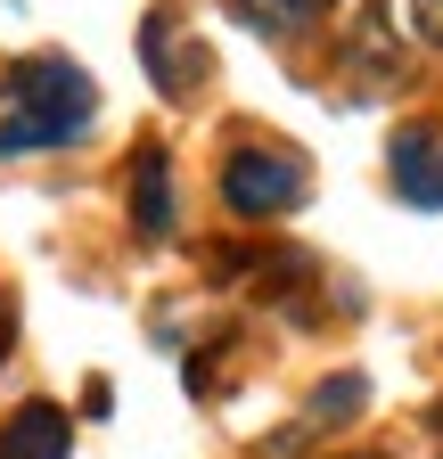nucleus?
I'll return each mask as SVG.
<instances>
[{"mask_svg":"<svg viewBox=\"0 0 443 459\" xmlns=\"http://www.w3.org/2000/svg\"><path fill=\"white\" fill-rule=\"evenodd\" d=\"M132 221L148 230V238L173 230V164H164L156 148H140V172H132Z\"/></svg>","mask_w":443,"mask_h":459,"instance_id":"423d86ee","label":"nucleus"},{"mask_svg":"<svg viewBox=\"0 0 443 459\" xmlns=\"http://www.w3.org/2000/svg\"><path fill=\"white\" fill-rule=\"evenodd\" d=\"M411 25H419V41H443V0H411Z\"/></svg>","mask_w":443,"mask_h":459,"instance_id":"1a4fd4ad","label":"nucleus"},{"mask_svg":"<svg viewBox=\"0 0 443 459\" xmlns=\"http://www.w3.org/2000/svg\"><path fill=\"white\" fill-rule=\"evenodd\" d=\"M353 402H361V377H328V385L312 394V411H320V419H337V411H353Z\"/></svg>","mask_w":443,"mask_h":459,"instance_id":"6e6552de","label":"nucleus"},{"mask_svg":"<svg viewBox=\"0 0 443 459\" xmlns=\"http://www.w3.org/2000/svg\"><path fill=\"white\" fill-rule=\"evenodd\" d=\"M140 57H148L156 91H173V99H181V91L197 82V66H205V57H197V49H189L173 25H164V17H148V33H140Z\"/></svg>","mask_w":443,"mask_h":459,"instance_id":"39448f33","label":"nucleus"},{"mask_svg":"<svg viewBox=\"0 0 443 459\" xmlns=\"http://www.w3.org/2000/svg\"><path fill=\"white\" fill-rule=\"evenodd\" d=\"M304 189H312L304 156H288V148H239L222 164V205L230 213H288Z\"/></svg>","mask_w":443,"mask_h":459,"instance_id":"f03ea898","label":"nucleus"},{"mask_svg":"<svg viewBox=\"0 0 443 459\" xmlns=\"http://www.w3.org/2000/svg\"><path fill=\"white\" fill-rule=\"evenodd\" d=\"M395 197L443 213V124H411V132H395Z\"/></svg>","mask_w":443,"mask_h":459,"instance_id":"7ed1b4c3","label":"nucleus"},{"mask_svg":"<svg viewBox=\"0 0 443 459\" xmlns=\"http://www.w3.org/2000/svg\"><path fill=\"white\" fill-rule=\"evenodd\" d=\"M66 443H74V427H66L58 402H25V411L0 427V459H66Z\"/></svg>","mask_w":443,"mask_h":459,"instance_id":"20e7f679","label":"nucleus"},{"mask_svg":"<svg viewBox=\"0 0 443 459\" xmlns=\"http://www.w3.org/2000/svg\"><path fill=\"white\" fill-rule=\"evenodd\" d=\"M9 115H0V156H25V148H66L91 132V74L74 57H25L17 82H9Z\"/></svg>","mask_w":443,"mask_h":459,"instance_id":"f257e3e1","label":"nucleus"},{"mask_svg":"<svg viewBox=\"0 0 443 459\" xmlns=\"http://www.w3.org/2000/svg\"><path fill=\"white\" fill-rule=\"evenodd\" d=\"M230 9L255 25V33H304L312 17H328L337 0H230Z\"/></svg>","mask_w":443,"mask_h":459,"instance_id":"0eeeda50","label":"nucleus"}]
</instances>
